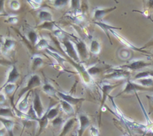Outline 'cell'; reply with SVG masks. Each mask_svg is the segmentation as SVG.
<instances>
[{
  "mask_svg": "<svg viewBox=\"0 0 153 136\" xmlns=\"http://www.w3.org/2000/svg\"><path fill=\"white\" fill-rule=\"evenodd\" d=\"M63 46L65 48V52L70 58L73 60H74L76 62H79V56L78 55V52L76 51V49H75L74 46L72 43V42L70 41L68 39L64 38L62 41Z\"/></svg>",
  "mask_w": 153,
  "mask_h": 136,
  "instance_id": "cell-2",
  "label": "cell"
},
{
  "mask_svg": "<svg viewBox=\"0 0 153 136\" xmlns=\"http://www.w3.org/2000/svg\"><path fill=\"white\" fill-rule=\"evenodd\" d=\"M90 134L91 136H99L100 135L99 129L94 126H91V128H90Z\"/></svg>",
  "mask_w": 153,
  "mask_h": 136,
  "instance_id": "cell-37",
  "label": "cell"
},
{
  "mask_svg": "<svg viewBox=\"0 0 153 136\" xmlns=\"http://www.w3.org/2000/svg\"><path fill=\"white\" fill-rule=\"evenodd\" d=\"M15 45V41L12 39L6 38L4 40V44H3L2 49H1V51H3L4 52H7L8 51H10L12 48Z\"/></svg>",
  "mask_w": 153,
  "mask_h": 136,
  "instance_id": "cell-21",
  "label": "cell"
},
{
  "mask_svg": "<svg viewBox=\"0 0 153 136\" xmlns=\"http://www.w3.org/2000/svg\"><path fill=\"white\" fill-rule=\"evenodd\" d=\"M1 49H2V46H1V44L0 43V51L1 50Z\"/></svg>",
  "mask_w": 153,
  "mask_h": 136,
  "instance_id": "cell-47",
  "label": "cell"
},
{
  "mask_svg": "<svg viewBox=\"0 0 153 136\" xmlns=\"http://www.w3.org/2000/svg\"><path fill=\"white\" fill-rule=\"evenodd\" d=\"M6 132L7 131L4 128H0V136H4Z\"/></svg>",
  "mask_w": 153,
  "mask_h": 136,
  "instance_id": "cell-44",
  "label": "cell"
},
{
  "mask_svg": "<svg viewBox=\"0 0 153 136\" xmlns=\"http://www.w3.org/2000/svg\"><path fill=\"white\" fill-rule=\"evenodd\" d=\"M2 88H4L5 94L10 95V94H11L12 93L15 91V89H16V85H15L14 83H10L4 85V86H2Z\"/></svg>",
  "mask_w": 153,
  "mask_h": 136,
  "instance_id": "cell-30",
  "label": "cell"
},
{
  "mask_svg": "<svg viewBox=\"0 0 153 136\" xmlns=\"http://www.w3.org/2000/svg\"><path fill=\"white\" fill-rule=\"evenodd\" d=\"M153 91V89L149 88H145V87L139 85L137 84L128 81L127 82L126 88L123 91L121 92V94H132V93H137V91Z\"/></svg>",
  "mask_w": 153,
  "mask_h": 136,
  "instance_id": "cell-3",
  "label": "cell"
},
{
  "mask_svg": "<svg viewBox=\"0 0 153 136\" xmlns=\"http://www.w3.org/2000/svg\"><path fill=\"white\" fill-rule=\"evenodd\" d=\"M79 128L78 129V135L79 136L83 135L84 132H85V129L88 128L91 124V120L88 118V117L86 114L83 113L79 114Z\"/></svg>",
  "mask_w": 153,
  "mask_h": 136,
  "instance_id": "cell-5",
  "label": "cell"
},
{
  "mask_svg": "<svg viewBox=\"0 0 153 136\" xmlns=\"http://www.w3.org/2000/svg\"><path fill=\"white\" fill-rule=\"evenodd\" d=\"M130 73L127 70H122V69H114L113 70V72L107 76H105L106 79H121L126 78L128 76Z\"/></svg>",
  "mask_w": 153,
  "mask_h": 136,
  "instance_id": "cell-7",
  "label": "cell"
},
{
  "mask_svg": "<svg viewBox=\"0 0 153 136\" xmlns=\"http://www.w3.org/2000/svg\"><path fill=\"white\" fill-rule=\"evenodd\" d=\"M40 28H45V29H49V30H53L54 28V22H43V25L40 26Z\"/></svg>",
  "mask_w": 153,
  "mask_h": 136,
  "instance_id": "cell-35",
  "label": "cell"
},
{
  "mask_svg": "<svg viewBox=\"0 0 153 136\" xmlns=\"http://www.w3.org/2000/svg\"><path fill=\"white\" fill-rule=\"evenodd\" d=\"M61 107H62V109L64 110V111L68 115L74 114L75 111L73 106H72V105H70V103H68L67 102L64 101V100H61Z\"/></svg>",
  "mask_w": 153,
  "mask_h": 136,
  "instance_id": "cell-19",
  "label": "cell"
},
{
  "mask_svg": "<svg viewBox=\"0 0 153 136\" xmlns=\"http://www.w3.org/2000/svg\"><path fill=\"white\" fill-rule=\"evenodd\" d=\"M67 3H68V1H67V0H56V1H54L53 4L57 8H60V7L67 5Z\"/></svg>",
  "mask_w": 153,
  "mask_h": 136,
  "instance_id": "cell-33",
  "label": "cell"
},
{
  "mask_svg": "<svg viewBox=\"0 0 153 136\" xmlns=\"http://www.w3.org/2000/svg\"><path fill=\"white\" fill-rule=\"evenodd\" d=\"M20 7V4H19V2L17 1H12L10 2V7H11L13 10H18Z\"/></svg>",
  "mask_w": 153,
  "mask_h": 136,
  "instance_id": "cell-39",
  "label": "cell"
},
{
  "mask_svg": "<svg viewBox=\"0 0 153 136\" xmlns=\"http://www.w3.org/2000/svg\"><path fill=\"white\" fill-rule=\"evenodd\" d=\"M116 87V85H103L102 86V101L101 105V110L102 109V106H104V103L105 102L107 97H109V94L111 91Z\"/></svg>",
  "mask_w": 153,
  "mask_h": 136,
  "instance_id": "cell-13",
  "label": "cell"
},
{
  "mask_svg": "<svg viewBox=\"0 0 153 136\" xmlns=\"http://www.w3.org/2000/svg\"><path fill=\"white\" fill-rule=\"evenodd\" d=\"M54 34H55L57 37H58L59 39L65 38V34H64V33L60 29L55 30V31H54Z\"/></svg>",
  "mask_w": 153,
  "mask_h": 136,
  "instance_id": "cell-38",
  "label": "cell"
},
{
  "mask_svg": "<svg viewBox=\"0 0 153 136\" xmlns=\"http://www.w3.org/2000/svg\"><path fill=\"white\" fill-rule=\"evenodd\" d=\"M71 6L73 10L77 11V10H79L80 9V1L73 0V1H71Z\"/></svg>",
  "mask_w": 153,
  "mask_h": 136,
  "instance_id": "cell-36",
  "label": "cell"
},
{
  "mask_svg": "<svg viewBox=\"0 0 153 136\" xmlns=\"http://www.w3.org/2000/svg\"><path fill=\"white\" fill-rule=\"evenodd\" d=\"M146 97H147L148 98H150V99H151V100H152V103H153V97H149V96H146Z\"/></svg>",
  "mask_w": 153,
  "mask_h": 136,
  "instance_id": "cell-46",
  "label": "cell"
},
{
  "mask_svg": "<svg viewBox=\"0 0 153 136\" xmlns=\"http://www.w3.org/2000/svg\"><path fill=\"white\" fill-rule=\"evenodd\" d=\"M152 63L146 62V61H142V60H137V61H132V62L129 63V64H126V65L122 66L121 68H127L131 70H137L144 68V67H148V66L152 65Z\"/></svg>",
  "mask_w": 153,
  "mask_h": 136,
  "instance_id": "cell-6",
  "label": "cell"
},
{
  "mask_svg": "<svg viewBox=\"0 0 153 136\" xmlns=\"http://www.w3.org/2000/svg\"><path fill=\"white\" fill-rule=\"evenodd\" d=\"M29 94H30V91L29 92L27 93V94L25 95V97L18 103V110L19 111L24 112L27 111L28 109V97H29Z\"/></svg>",
  "mask_w": 153,
  "mask_h": 136,
  "instance_id": "cell-15",
  "label": "cell"
},
{
  "mask_svg": "<svg viewBox=\"0 0 153 136\" xmlns=\"http://www.w3.org/2000/svg\"><path fill=\"white\" fill-rule=\"evenodd\" d=\"M40 85H41V80H40V78L36 74L32 75V76L30 77V79H28V83H27L26 86H25L24 88H22V91L19 92V96H18L17 101L18 102L19 101V100L22 98V97L25 94V93L29 92V91H31L33 88L40 86Z\"/></svg>",
  "mask_w": 153,
  "mask_h": 136,
  "instance_id": "cell-1",
  "label": "cell"
},
{
  "mask_svg": "<svg viewBox=\"0 0 153 136\" xmlns=\"http://www.w3.org/2000/svg\"><path fill=\"white\" fill-rule=\"evenodd\" d=\"M43 91L49 96H55L57 94V91L52 85L49 83H46L43 86Z\"/></svg>",
  "mask_w": 153,
  "mask_h": 136,
  "instance_id": "cell-23",
  "label": "cell"
},
{
  "mask_svg": "<svg viewBox=\"0 0 153 136\" xmlns=\"http://www.w3.org/2000/svg\"><path fill=\"white\" fill-rule=\"evenodd\" d=\"M90 51H91V53L94 54V55H97V54L100 53V51H101V46H100V43L96 40H92Z\"/></svg>",
  "mask_w": 153,
  "mask_h": 136,
  "instance_id": "cell-22",
  "label": "cell"
},
{
  "mask_svg": "<svg viewBox=\"0 0 153 136\" xmlns=\"http://www.w3.org/2000/svg\"><path fill=\"white\" fill-rule=\"evenodd\" d=\"M146 77L153 78V70L152 71H145V72L139 73L138 74H137L135 76H134V79H142V78H146Z\"/></svg>",
  "mask_w": 153,
  "mask_h": 136,
  "instance_id": "cell-31",
  "label": "cell"
},
{
  "mask_svg": "<svg viewBox=\"0 0 153 136\" xmlns=\"http://www.w3.org/2000/svg\"><path fill=\"white\" fill-rule=\"evenodd\" d=\"M6 101V97L4 94L1 93L0 94V105H3Z\"/></svg>",
  "mask_w": 153,
  "mask_h": 136,
  "instance_id": "cell-42",
  "label": "cell"
},
{
  "mask_svg": "<svg viewBox=\"0 0 153 136\" xmlns=\"http://www.w3.org/2000/svg\"><path fill=\"white\" fill-rule=\"evenodd\" d=\"M33 109H34V111H35L36 114H37V117L40 119L44 115L45 112L43 110V105H42L41 100H40V94L37 91L34 92V102H33Z\"/></svg>",
  "mask_w": 153,
  "mask_h": 136,
  "instance_id": "cell-4",
  "label": "cell"
},
{
  "mask_svg": "<svg viewBox=\"0 0 153 136\" xmlns=\"http://www.w3.org/2000/svg\"><path fill=\"white\" fill-rule=\"evenodd\" d=\"M95 24H96V25H99V26H100V28H102V29L104 30L105 32L106 33V34H107L109 40H111L110 37H109V34H108L109 30L114 29V28H117V29H118V28H115V27L111 26V25H108V24H106V23H103V22H102L101 21H99V22H95Z\"/></svg>",
  "mask_w": 153,
  "mask_h": 136,
  "instance_id": "cell-24",
  "label": "cell"
},
{
  "mask_svg": "<svg viewBox=\"0 0 153 136\" xmlns=\"http://www.w3.org/2000/svg\"><path fill=\"white\" fill-rule=\"evenodd\" d=\"M76 51L78 52V55L80 58L83 59H86L88 55V51L87 49V46L85 42L80 40V41L76 43Z\"/></svg>",
  "mask_w": 153,
  "mask_h": 136,
  "instance_id": "cell-9",
  "label": "cell"
},
{
  "mask_svg": "<svg viewBox=\"0 0 153 136\" xmlns=\"http://www.w3.org/2000/svg\"><path fill=\"white\" fill-rule=\"evenodd\" d=\"M48 121H49V119L47 117V112H45L44 115L41 118L37 120V122L39 123V131L38 134H37V136H39L40 135V133L43 132V130L46 127L48 124Z\"/></svg>",
  "mask_w": 153,
  "mask_h": 136,
  "instance_id": "cell-16",
  "label": "cell"
},
{
  "mask_svg": "<svg viewBox=\"0 0 153 136\" xmlns=\"http://www.w3.org/2000/svg\"><path fill=\"white\" fill-rule=\"evenodd\" d=\"M4 12V1H0V13H2Z\"/></svg>",
  "mask_w": 153,
  "mask_h": 136,
  "instance_id": "cell-43",
  "label": "cell"
},
{
  "mask_svg": "<svg viewBox=\"0 0 153 136\" xmlns=\"http://www.w3.org/2000/svg\"><path fill=\"white\" fill-rule=\"evenodd\" d=\"M46 52H47L48 54H49V55H52V56H53L54 58H55V59L57 60V61H58L59 64H63V63L65 62V59H64V58H62L61 55H58V53H56V52H51L50 50H49V49H46Z\"/></svg>",
  "mask_w": 153,
  "mask_h": 136,
  "instance_id": "cell-32",
  "label": "cell"
},
{
  "mask_svg": "<svg viewBox=\"0 0 153 136\" xmlns=\"http://www.w3.org/2000/svg\"><path fill=\"white\" fill-rule=\"evenodd\" d=\"M28 37L30 41H31V44L33 46H36V44L38 42V36H37V33L34 31H30L28 33Z\"/></svg>",
  "mask_w": 153,
  "mask_h": 136,
  "instance_id": "cell-27",
  "label": "cell"
},
{
  "mask_svg": "<svg viewBox=\"0 0 153 136\" xmlns=\"http://www.w3.org/2000/svg\"><path fill=\"white\" fill-rule=\"evenodd\" d=\"M109 31H111V32L112 34H113L114 35L115 37H116L117 38L118 40H119L121 42V43H123V44H125V45H126V46H128V47L131 48V49H134V50H137V51H141V49H138V48H137V47H135V46H133V45H132V44H131V43H130L129 42L127 41V40H126V39H124L123 37H121L120 35H119V34H117V32H115V31H114L113 29L109 30Z\"/></svg>",
  "mask_w": 153,
  "mask_h": 136,
  "instance_id": "cell-18",
  "label": "cell"
},
{
  "mask_svg": "<svg viewBox=\"0 0 153 136\" xmlns=\"http://www.w3.org/2000/svg\"><path fill=\"white\" fill-rule=\"evenodd\" d=\"M0 116L2 117H13L14 114L13 113V111L9 108H0Z\"/></svg>",
  "mask_w": 153,
  "mask_h": 136,
  "instance_id": "cell-25",
  "label": "cell"
},
{
  "mask_svg": "<svg viewBox=\"0 0 153 136\" xmlns=\"http://www.w3.org/2000/svg\"><path fill=\"white\" fill-rule=\"evenodd\" d=\"M39 18L43 22H53V19H52V15L50 12L47 11V10H41L39 13Z\"/></svg>",
  "mask_w": 153,
  "mask_h": 136,
  "instance_id": "cell-17",
  "label": "cell"
},
{
  "mask_svg": "<svg viewBox=\"0 0 153 136\" xmlns=\"http://www.w3.org/2000/svg\"><path fill=\"white\" fill-rule=\"evenodd\" d=\"M43 61L40 57L36 56L33 58V61H32V68L33 70H36L37 68L40 67V66L43 65Z\"/></svg>",
  "mask_w": 153,
  "mask_h": 136,
  "instance_id": "cell-29",
  "label": "cell"
},
{
  "mask_svg": "<svg viewBox=\"0 0 153 136\" xmlns=\"http://www.w3.org/2000/svg\"><path fill=\"white\" fill-rule=\"evenodd\" d=\"M116 8V7H110V8H97L94 11V19L96 20H102L107 13H110Z\"/></svg>",
  "mask_w": 153,
  "mask_h": 136,
  "instance_id": "cell-12",
  "label": "cell"
},
{
  "mask_svg": "<svg viewBox=\"0 0 153 136\" xmlns=\"http://www.w3.org/2000/svg\"><path fill=\"white\" fill-rule=\"evenodd\" d=\"M57 94H58V97H61V100L67 102L70 105H77L79 102L82 100V98H76V97H73V96L67 95V94H64L62 92H59V91H57Z\"/></svg>",
  "mask_w": 153,
  "mask_h": 136,
  "instance_id": "cell-10",
  "label": "cell"
},
{
  "mask_svg": "<svg viewBox=\"0 0 153 136\" xmlns=\"http://www.w3.org/2000/svg\"><path fill=\"white\" fill-rule=\"evenodd\" d=\"M19 77V73L18 72L17 69H16V66L13 65L12 67V69L10 70V71L8 73V76H7V81L5 82V83L3 85V86L4 85H7V84H10V83H14Z\"/></svg>",
  "mask_w": 153,
  "mask_h": 136,
  "instance_id": "cell-11",
  "label": "cell"
},
{
  "mask_svg": "<svg viewBox=\"0 0 153 136\" xmlns=\"http://www.w3.org/2000/svg\"><path fill=\"white\" fill-rule=\"evenodd\" d=\"M49 46V43H48L47 40L45 38H41L40 40H38L37 43L36 44L35 48L38 50H40V49H46Z\"/></svg>",
  "mask_w": 153,
  "mask_h": 136,
  "instance_id": "cell-28",
  "label": "cell"
},
{
  "mask_svg": "<svg viewBox=\"0 0 153 136\" xmlns=\"http://www.w3.org/2000/svg\"><path fill=\"white\" fill-rule=\"evenodd\" d=\"M0 122L3 124L4 128L8 132L9 136H13V127L15 125L14 121L11 119L0 117Z\"/></svg>",
  "mask_w": 153,
  "mask_h": 136,
  "instance_id": "cell-8",
  "label": "cell"
},
{
  "mask_svg": "<svg viewBox=\"0 0 153 136\" xmlns=\"http://www.w3.org/2000/svg\"><path fill=\"white\" fill-rule=\"evenodd\" d=\"M3 89V88L2 87H1V88H0V94H1V90Z\"/></svg>",
  "mask_w": 153,
  "mask_h": 136,
  "instance_id": "cell-48",
  "label": "cell"
},
{
  "mask_svg": "<svg viewBox=\"0 0 153 136\" xmlns=\"http://www.w3.org/2000/svg\"><path fill=\"white\" fill-rule=\"evenodd\" d=\"M47 112V117L49 120H54L55 118L57 117L58 114V108H49Z\"/></svg>",
  "mask_w": 153,
  "mask_h": 136,
  "instance_id": "cell-26",
  "label": "cell"
},
{
  "mask_svg": "<svg viewBox=\"0 0 153 136\" xmlns=\"http://www.w3.org/2000/svg\"><path fill=\"white\" fill-rule=\"evenodd\" d=\"M76 118H70L69 119L67 122L64 123V126L62 128V131H61V134L59 136H66L67 133L71 130V129L73 128V126H74L75 123H76Z\"/></svg>",
  "mask_w": 153,
  "mask_h": 136,
  "instance_id": "cell-14",
  "label": "cell"
},
{
  "mask_svg": "<svg viewBox=\"0 0 153 136\" xmlns=\"http://www.w3.org/2000/svg\"><path fill=\"white\" fill-rule=\"evenodd\" d=\"M153 46V40H152V41H150V42H149V43H148L147 44H146V46H145L144 47H143V48H145V47H147V46Z\"/></svg>",
  "mask_w": 153,
  "mask_h": 136,
  "instance_id": "cell-45",
  "label": "cell"
},
{
  "mask_svg": "<svg viewBox=\"0 0 153 136\" xmlns=\"http://www.w3.org/2000/svg\"><path fill=\"white\" fill-rule=\"evenodd\" d=\"M100 71H101V70H100V68H98V67H91V68H90L89 70H88V73H91V75L97 74V73H100Z\"/></svg>",
  "mask_w": 153,
  "mask_h": 136,
  "instance_id": "cell-40",
  "label": "cell"
},
{
  "mask_svg": "<svg viewBox=\"0 0 153 136\" xmlns=\"http://www.w3.org/2000/svg\"><path fill=\"white\" fill-rule=\"evenodd\" d=\"M7 21L8 22H10V23H16L18 21V19L16 16H10V17L7 19Z\"/></svg>",
  "mask_w": 153,
  "mask_h": 136,
  "instance_id": "cell-41",
  "label": "cell"
},
{
  "mask_svg": "<svg viewBox=\"0 0 153 136\" xmlns=\"http://www.w3.org/2000/svg\"><path fill=\"white\" fill-rule=\"evenodd\" d=\"M63 123H64V120H63V119L61 117H57L56 118H55L52 120V125L55 127L61 126Z\"/></svg>",
  "mask_w": 153,
  "mask_h": 136,
  "instance_id": "cell-34",
  "label": "cell"
},
{
  "mask_svg": "<svg viewBox=\"0 0 153 136\" xmlns=\"http://www.w3.org/2000/svg\"><path fill=\"white\" fill-rule=\"evenodd\" d=\"M136 82L141 86L145 87V88H149V87L153 86V78L152 77H146L142 78V79H137Z\"/></svg>",
  "mask_w": 153,
  "mask_h": 136,
  "instance_id": "cell-20",
  "label": "cell"
}]
</instances>
